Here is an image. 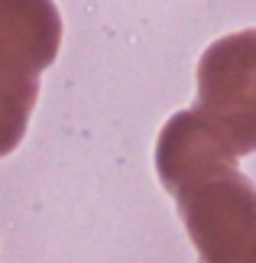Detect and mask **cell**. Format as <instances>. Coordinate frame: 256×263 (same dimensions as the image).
Segmentation results:
<instances>
[{"mask_svg":"<svg viewBox=\"0 0 256 263\" xmlns=\"http://www.w3.org/2000/svg\"><path fill=\"white\" fill-rule=\"evenodd\" d=\"M198 110H179L156 140V173L201 263H237L256 237V185Z\"/></svg>","mask_w":256,"mask_h":263,"instance_id":"1","label":"cell"},{"mask_svg":"<svg viewBox=\"0 0 256 263\" xmlns=\"http://www.w3.org/2000/svg\"><path fill=\"white\" fill-rule=\"evenodd\" d=\"M194 110L237 156L256 153V29L230 33L204 49Z\"/></svg>","mask_w":256,"mask_h":263,"instance_id":"2","label":"cell"},{"mask_svg":"<svg viewBox=\"0 0 256 263\" xmlns=\"http://www.w3.org/2000/svg\"><path fill=\"white\" fill-rule=\"evenodd\" d=\"M39 98V75H23L0 65V156L13 153L29 127Z\"/></svg>","mask_w":256,"mask_h":263,"instance_id":"4","label":"cell"},{"mask_svg":"<svg viewBox=\"0 0 256 263\" xmlns=\"http://www.w3.org/2000/svg\"><path fill=\"white\" fill-rule=\"evenodd\" d=\"M237 263H256V237H253V244L247 247V254H243Z\"/></svg>","mask_w":256,"mask_h":263,"instance_id":"5","label":"cell"},{"mask_svg":"<svg viewBox=\"0 0 256 263\" xmlns=\"http://www.w3.org/2000/svg\"><path fill=\"white\" fill-rule=\"evenodd\" d=\"M62 46V16L52 0H0V65L39 75Z\"/></svg>","mask_w":256,"mask_h":263,"instance_id":"3","label":"cell"}]
</instances>
